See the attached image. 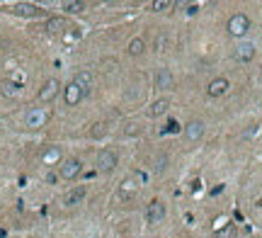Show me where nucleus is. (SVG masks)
<instances>
[{"label": "nucleus", "mask_w": 262, "mask_h": 238, "mask_svg": "<svg viewBox=\"0 0 262 238\" xmlns=\"http://www.w3.org/2000/svg\"><path fill=\"white\" fill-rule=\"evenodd\" d=\"M231 90V83H228V78H214L211 83L207 85V95L209 98H223L226 93Z\"/></svg>", "instance_id": "7"}, {"label": "nucleus", "mask_w": 262, "mask_h": 238, "mask_svg": "<svg viewBox=\"0 0 262 238\" xmlns=\"http://www.w3.org/2000/svg\"><path fill=\"white\" fill-rule=\"evenodd\" d=\"M73 83L83 90V95H88V93H90V88H93V75H90V70H80V73H75Z\"/></svg>", "instance_id": "13"}, {"label": "nucleus", "mask_w": 262, "mask_h": 238, "mask_svg": "<svg viewBox=\"0 0 262 238\" xmlns=\"http://www.w3.org/2000/svg\"><path fill=\"white\" fill-rule=\"evenodd\" d=\"M167 131H170V134H175V131H180V124L175 122V119H170V122L165 124V129H160V134H167Z\"/></svg>", "instance_id": "23"}, {"label": "nucleus", "mask_w": 262, "mask_h": 238, "mask_svg": "<svg viewBox=\"0 0 262 238\" xmlns=\"http://www.w3.org/2000/svg\"><path fill=\"white\" fill-rule=\"evenodd\" d=\"M83 98H85L83 90H80L75 83H68L66 88H63V100H66V105H68V107H75V105H78Z\"/></svg>", "instance_id": "9"}, {"label": "nucleus", "mask_w": 262, "mask_h": 238, "mask_svg": "<svg viewBox=\"0 0 262 238\" xmlns=\"http://www.w3.org/2000/svg\"><path fill=\"white\" fill-rule=\"evenodd\" d=\"M80 170H83V163H80L78 158H66V161H61V166H58V175H61L63 180H73V178L80 175Z\"/></svg>", "instance_id": "2"}, {"label": "nucleus", "mask_w": 262, "mask_h": 238, "mask_svg": "<svg viewBox=\"0 0 262 238\" xmlns=\"http://www.w3.org/2000/svg\"><path fill=\"white\" fill-rule=\"evenodd\" d=\"M158 51H165V37L163 34L158 37Z\"/></svg>", "instance_id": "25"}, {"label": "nucleus", "mask_w": 262, "mask_h": 238, "mask_svg": "<svg viewBox=\"0 0 262 238\" xmlns=\"http://www.w3.org/2000/svg\"><path fill=\"white\" fill-rule=\"evenodd\" d=\"M46 122V112H29L27 114V124L29 126H42Z\"/></svg>", "instance_id": "19"}, {"label": "nucleus", "mask_w": 262, "mask_h": 238, "mask_svg": "<svg viewBox=\"0 0 262 238\" xmlns=\"http://www.w3.org/2000/svg\"><path fill=\"white\" fill-rule=\"evenodd\" d=\"M129 56H141L143 51H146V39L143 37H134L131 42H129Z\"/></svg>", "instance_id": "15"}, {"label": "nucleus", "mask_w": 262, "mask_h": 238, "mask_svg": "<svg viewBox=\"0 0 262 238\" xmlns=\"http://www.w3.org/2000/svg\"><path fill=\"white\" fill-rule=\"evenodd\" d=\"M235 226L233 224H228L226 228H221V231H216V238H235Z\"/></svg>", "instance_id": "22"}, {"label": "nucleus", "mask_w": 262, "mask_h": 238, "mask_svg": "<svg viewBox=\"0 0 262 238\" xmlns=\"http://www.w3.org/2000/svg\"><path fill=\"white\" fill-rule=\"evenodd\" d=\"M107 131H110V122H97V124H93V129L88 131V136H90V139H102Z\"/></svg>", "instance_id": "17"}, {"label": "nucleus", "mask_w": 262, "mask_h": 238, "mask_svg": "<svg viewBox=\"0 0 262 238\" xmlns=\"http://www.w3.org/2000/svg\"><path fill=\"white\" fill-rule=\"evenodd\" d=\"M63 29H66V22L61 17H51L46 22V32H63Z\"/></svg>", "instance_id": "21"}, {"label": "nucleus", "mask_w": 262, "mask_h": 238, "mask_svg": "<svg viewBox=\"0 0 262 238\" xmlns=\"http://www.w3.org/2000/svg\"><path fill=\"white\" fill-rule=\"evenodd\" d=\"M0 95H5V98H17V95H20V85L13 83V81H3V83H0Z\"/></svg>", "instance_id": "16"}, {"label": "nucleus", "mask_w": 262, "mask_h": 238, "mask_svg": "<svg viewBox=\"0 0 262 238\" xmlns=\"http://www.w3.org/2000/svg\"><path fill=\"white\" fill-rule=\"evenodd\" d=\"M185 134H187V139H190V141H199V139H202V134H204V122L192 119L190 124L185 126Z\"/></svg>", "instance_id": "12"}, {"label": "nucleus", "mask_w": 262, "mask_h": 238, "mask_svg": "<svg viewBox=\"0 0 262 238\" xmlns=\"http://www.w3.org/2000/svg\"><path fill=\"white\" fill-rule=\"evenodd\" d=\"M148 8H151L153 13H165V10H172L175 8V3L172 0H160V3H151Z\"/></svg>", "instance_id": "20"}, {"label": "nucleus", "mask_w": 262, "mask_h": 238, "mask_svg": "<svg viewBox=\"0 0 262 238\" xmlns=\"http://www.w3.org/2000/svg\"><path fill=\"white\" fill-rule=\"evenodd\" d=\"M63 10H66V13H73V15H78V13H83V10H88V3H75V0H73V3H63Z\"/></svg>", "instance_id": "18"}, {"label": "nucleus", "mask_w": 262, "mask_h": 238, "mask_svg": "<svg viewBox=\"0 0 262 238\" xmlns=\"http://www.w3.org/2000/svg\"><path fill=\"white\" fill-rule=\"evenodd\" d=\"M248 29H250V17L248 15L238 13V15H233V17L228 20V34H231V37H245Z\"/></svg>", "instance_id": "1"}, {"label": "nucleus", "mask_w": 262, "mask_h": 238, "mask_svg": "<svg viewBox=\"0 0 262 238\" xmlns=\"http://www.w3.org/2000/svg\"><path fill=\"white\" fill-rule=\"evenodd\" d=\"M172 85H175V78H172V73L167 68H160L155 73V88L158 90H170Z\"/></svg>", "instance_id": "11"}, {"label": "nucleus", "mask_w": 262, "mask_h": 238, "mask_svg": "<svg viewBox=\"0 0 262 238\" xmlns=\"http://www.w3.org/2000/svg\"><path fill=\"white\" fill-rule=\"evenodd\" d=\"M167 110H170V100L160 98L148 107V117H163V114H167Z\"/></svg>", "instance_id": "14"}, {"label": "nucleus", "mask_w": 262, "mask_h": 238, "mask_svg": "<svg viewBox=\"0 0 262 238\" xmlns=\"http://www.w3.org/2000/svg\"><path fill=\"white\" fill-rule=\"evenodd\" d=\"M134 190H136V185H134V182L129 180V178H126V180L122 182V192L126 195V192H134Z\"/></svg>", "instance_id": "24"}, {"label": "nucleus", "mask_w": 262, "mask_h": 238, "mask_svg": "<svg viewBox=\"0 0 262 238\" xmlns=\"http://www.w3.org/2000/svg\"><path fill=\"white\" fill-rule=\"evenodd\" d=\"M85 197H88V187L85 185H78V187H70L66 195L61 197V202H63V207H75V204H80Z\"/></svg>", "instance_id": "5"}, {"label": "nucleus", "mask_w": 262, "mask_h": 238, "mask_svg": "<svg viewBox=\"0 0 262 238\" xmlns=\"http://www.w3.org/2000/svg\"><path fill=\"white\" fill-rule=\"evenodd\" d=\"M163 219H165V204L160 199H153L148 204V209H146V221L148 224H160Z\"/></svg>", "instance_id": "6"}, {"label": "nucleus", "mask_w": 262, "mask_h": 238, "mask_svg": "<svg viewBox=\"0 0 262 238\" xmlns=\"http://www.w3.org/2000/svg\"><path fill=\"white\" fill-rule=\"evenodd\" d=\"M252 56H255V46H252V44H240V46H235L233 58L238 63H248V61H252Z\"/></svg>", "instance_id": "10"}, {"label": "nucleus", "mask_w": 262, "mask_h": 238, "mask_svg": "<svg viewBox=\"0 0 262 238\" xmlns=\"http://www.w3.org/2000/svg\"><path fill=\"white\" fill-rule=\"evenodd\" d=\"M8 13L20 15V17H39V15H44V10L34 3H15V5L8 8Z\"/></svg>", "instance_id": "4"}, {"label": "nucleus", "mask_w": 262, "mask_h": 238, "mask_svg": "<svg viewBox=\"0 0 262 238\" xmlns=\"http://www.w3.org/2000/svg\"><path fill=\"white\" fill-rule=\"evenodd\" d=\"M117 151H112V148H102L100 153H97V170L100 173H112V170L117 168Z\"/></svg>", "instance_id": "3"}, {"label": "nucleus", "mask_w": 262, "mask_h": 238, "mask_svg": "<svg viewBox=\"0 0 262 238\" xmlns=\"http://www.w3.org/2000/svg\"><path fill=\"white\" fill-rule=\"evenodd\" d=\"M58 90H61V83L56 81V78H51V81H46V83L42 85V90H39V102H51V100L58 95Z\"/></svg>", "instance_id": "8"}]
</instances>
